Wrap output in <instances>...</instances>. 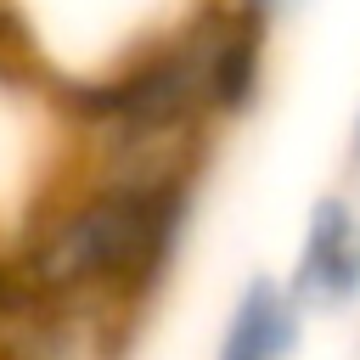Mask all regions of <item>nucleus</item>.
Instances as JSON below:
<instances>
[{
	"label": "nucleus",
	"mask_w": 360,
	"mask_h": 360,
	"mask_svg": "<svg viewBox=\"0 0 360 360\" xmlns=\"http://www.w3.org/2000/svg\"><path fill=\"white\" fill-rule=\"evenodd\" d=\"M180 219H186V191L135 197V191L90 186L84 197L28 225L17 270L34 292L56 304H73V298H124V304L135 298L141 304L169 270Z\"/></svg>",
	"instance_id": "obj_1"
},
{
	"label": "nucleus",
	"mask_w": 360,
	"mask_h": 360,
	"mask_svg": "<svg viewBox=\"0 0 360 360\" xmlns=\"http://www.w3.org/2000/svg\"><path fill=\"white\" fill-rule=\"evenodd\" d=\"M292 298L315 309H343L360 298V214L349 197H321L298 248Z\"/></svg>",
	"instance_id": "obj_2"
},
{
	"label": "nucleus",
	"mask_w": 360,
	"mask_h": 360,
	"mask_svg": "<svg viewBox=\"0 0 360 360\" xmlns=\"http://www.w3.org/2000/svg\"><path fill=\"white\" fill-rule=\"evenodd\" d=\"M298 315L304 304L270 281V276H253L236 298V315L225 326V343L214 360H292L298 349Z\"/></svg>",
	"instance_id": "obj_3"
},
{
	"label": "nucleus",
	"mask_w": 360,
	"mask_h": 360,
	"mask_svg": "<svg viewBox=\"0 0 360 360\" xmlns=\"http://www.w3.org/2000/svg\"><path fill=\"white\" fill-rule=\"evenodd\" d=\"M236 6H242L248 17H259V22H270V17H276V11L287 6V0H236Z\"/></svg>",
	"instance_id": "obj_4"
},
{
	"label": "nucleus",
	"mask_w": 360,
	"mask_h": 360,
	"mask_svg": "<svg viewBox=\"0 0 360 360\" xmlns=\"http://www.w3.org/2000/svg\"><path fill=\"white\" fill-rule=\"evenodd\" d=\"M354 158H360V135H354Z\"/></svg>",
	"instance_id": "obj_5"
}]
</instances>
